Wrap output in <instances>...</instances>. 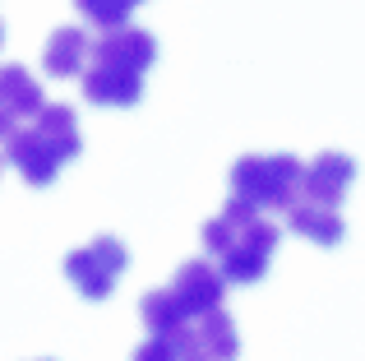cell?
Masks as SVG:
<instances>
[{
	"label": "cell",
	"instance_id": "6da1fadb",
	"mask_svg": "<svg viewBox=\"0 0 365 361\" xmlns=\"http://www.w3.org/2000/svg\"><path fill=\"white\" fill-rule=\"evenodd\" d=\"M204 250L217 260L227 283H259L277 250V227L250 199L232 195V204L204 223Z\"/></svg>",
	"mask_w": 365,
	"mask_h": 361
},
{
	"label": "cell",
	"instance_id": "7a4b0ae2",
	"mask_svg": "<svg viewBox=\"0 0 365 361\" xmlns=\"http://www.w3.org/2000/svg\"><path fill=\"white\" fill-rule=\"evenodd\" d=\"M301 176H305V163L292 153H245L232 167V195H241L255 208L273 213V208H287L296 199Z\"/></svg>",
	"mask_w": 365,
	"mask_h": 361
},
{
	"label": "cell",
	"instance_id": "3957f363",
	"mask_svg": "<svg viewBox=\"0 0 365 361\" xmlns=\"http://www.w3.org/2000/svg\"><path fill=\"white\" fill-rule=\"evenodd\" d=\"M130 264V250L116 241V236H98L88 241L83 250H70L65 255V278L74 283V292L88 301H107L116 292V278Z\"/></svg>",
	"mask_w": 365,
	"mask_h": 361
},
{
	"label": "cell",
	"instance_id": "277c9868",
	"mask_svg": "<svg viewBox=\"0 0 365 361\" xmlns=\"http://www.w3.org/2000/svg\"><path fill=\"white\" fill-rule=\"evenodd\" d=\"M79 79H83V98H88L93 107H134V102L143 98V74L130 70V65H116V61L88 56Z\"/></svg>",
	"mask_w": 365,
	"mask_h": 361
},
{
	"label": "cell",
	"instance_id": "5b68a950",
	"mask_svg": "<svg viewBox=\"0 0 365 361\" xmlns=\"http://www.w3.org/2000/svg\"><path fill=\"white\" fill-rule=\"evenodd\" d=\"M5 158H9V167H14L28 185H37V190L51 185V180L61 176V167H65V158L37 135V126H19L14 135H9L5 139Z\"/></svg>",
	"mask_w": 365,
	"mask_h": 361
},
{
	"label": "cell",
	"instance_id": "8992f818",
	"mask_svg": "<svg viewBox=\"0 0 365 361\" xmlns=\"http://www.w3.org/2000/svg\"><path fill=\"white\" fill-rule=\"evenodd\" d=\"M171 292H176V301L190 310V315H204V310L222 306V292H227V278L217 264L208 260H190L176 269V278H171Z\"/></svg>",
	"mask_w": 365,
	"mask_h": 361
},
{
	"label": "cell",
	"instance_id": "52a82bcc",
	"mask_svg": "<svg viewBox=\"0 0 365 361\" xmlns=\"http://www.w3.org/2000/svg\"><path fill=\"white\" fill-rule=\"evenodd\" d=\"M287 213V227H292L296 236H305V241H314V245H338L342 241V213L333 204H324V199H314V195H305V190H296V199L282 208Z\"/></svg>",
	"mask_w": 365,
	"mask_h": 361
},
{
	"label": "cell",
	"instance_id": "ba28073f",
	"mask_svg": "<svg viewBox=\"0 0 365 361\" xmlns=\"http://www.w3.org/2000/svg\"><path fill=\"white\" fill-rule=\"evenodd\" d=\"M93 56L98 61H116V65H130V70H148L153 61H158V37L143 33V28H102V37L93 42Z\"/></svg>",
	"mask_w": 365,
	"mask_h": 361
},
{
	"label": "cell",
	"instance_id": "9c48e42d",
	"mask_svg": "<svg viewBox=\"0 0 365 361\" xmlns=\"http://www.w3.org/2000/svg\"><path fill=\"white\" fill-rule=\"evenodd\" d=\"M236 347H241V338H236L232 315H222V306H213V310L190 320V357L227 361V357H236Z\"/></svg>",
	"mask_w": 365,
	"mask_h": 361
},
{
	"label": "cell",
	"instance_id": "30bf717a",
	"mask_svg": "<svg viewBox=\"0 0 365 361\" xmlns=\"http://www.w3.org/2000/svg\"><path fill=\"white\" fill-rule=\"evenodd\" d=\"M93 56V42L83 28H56L51 37H46V51H42V70L51 74V79H79L83 65H88Z\"/></svg>",
	"mask_w": 365,
	"mask_h": 361
},
{
	"label": "cell",
	"instance_id": "8fae6325",
	"mask_svg": "<svg viewBox=\"0 0 365 361\" xmlns=\"http://www.w3.org/2000/svg\"><path fill=\"white\" fill-rule=\"evenodd\" d=\"M351 180H356V163H351L347 153H319L310 167H305L301 190L314 195V199H324V204H338V199L347 195Z\"/></svg>",
	"mask_w": 365,
	"mask_h": 361
},
{
	"label": "cell",
	"instance_id": "7c38bea8",
	"mask_svg": "<svg viewBox=\"0 0 365 361\" xmlns=\"http://www.w3.org/2000/svg\"><path fill=\"white\" fill-rule=\"evenodd\" d=\"M33 126H37V135L65 158V163H74V158L83 153V135H79V116H74V107H65V102H42V111L33 116Z\"/></svg>",
	"mask_w": 365,
	"mask_h": 361
},
{
	"label": "cell",
	"instance_id": "4fadbf2b",
	"mask_svg": "<svg viewBox=\"0 0 365 361\" xmlns=\"http://www.w3.org/2000/svg\"><path fill=\"white\" fill-rule=\"evenodd\" d=\"M0 98L9 102L19 121H33L42 111V83L24 70V65H0Z\"/></svg>",
	"mask_w": 365,
	"mask_h": 361
},
{
	"label": "cell",
	"instance_id": "5bb4252c",
	"mask_svg": "<svg viewBox=\"0 0 365 361\" xmlns=\"http://www.w3.org/2000/svg\"><path fill=\"white\" fill-rule=\"evenodd\" d=\"M139 315H143V325H148V334H167V329H180L185 320H195V315H190V310L176 301V292H171V288L148 292V297L139 301Z\"/></svg>",
	"mask_w": 365,
	"mask_h": 361
},
{
	"label": "cell",
	"instance_id": "9a60e30c",
	"mask_svg": "<svg viewBox=\"0 0 365 361\" xmlns=\"http://www.w3.org/2000/svg\"><path fill=\"white\" fill-rule=\"evenodd\" d=\"M74 9L98 28H120L125 19H130L134 0H74Z\"/></svg>",
	"mask_w": 365,
	"mask_h": 361
},
{
	"label": "cell",
	"instance_id": "2e32d148",
	"mask_svg": "<svg viewBox=\"0 0 365 361\" xmlns=\"http://www.w3.org/2000/svg\"><path fill=\"white\" fill-rule=\"evenodd\" d=\"M19 126H24V121H19V116H14V111H9V102H5V98H0V144H5V139H9V135H14V130H19Z\"/></svg>",
	"mask_w": 365,
	"mask_h": 361
},
{
	"label": "cell",
	"instance_id": "e0dca14e",
	"mask_svg": "<svg viewBox=\"0 0 365 361\" xmlns=\"http://www.w3.org/2000/svg\"><path fill=\"white\" fill-rule=\"evenodd\" d=\"M0 42H5V24H0Z\"/></svg>",
	"mask_w": 365,
	"mask_h": 361
},
{
	"label": "cell",
	"instance_id": "ac0fdd59",
	"mask_svg": "<svg viewBox=\"0 0 365 361\" xmlns=\"http://www.w3.org/2000/svg\"><path fill=\"white\" fill-rule=\"evenodd\" d=\"M134 5H143V0H134Z\"/></svg>",
	"mask_w": 365,
	"mask_h": 361
}]
</instances>
